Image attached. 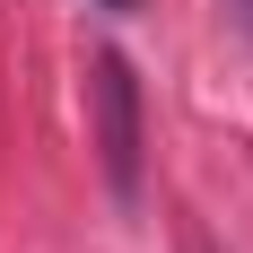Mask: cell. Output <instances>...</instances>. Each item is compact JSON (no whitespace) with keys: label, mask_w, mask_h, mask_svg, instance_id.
I'll return each mask as SVG.
<instances>
[{"label":"cell","mask_w":253,"mask_h":253,"mask_svg":"<svg viewBox=\"0 0 253 253\" xmlns=\"http://www.w3.org/2000/svg\"><path fill=\"white\" fill-rule=\"evenodd\" d=\"M218 9H227V18H236V26L253 35V0H218Z\"/></svg>","instance_id":"7a4b0ae2"},{"label":"cell","mask_w":253,"mask_h":253,"mask_svg":"<svg viewBox=\"0 0 253 253\" xmlns=\"http://www.w3.org/2000/svg\"><path fill=\"white\" fill-rule=\"evenodd\" d=\"M105 9H131V0H105Z\"/></svg>","instance_id":"3957f363"},{"label":"cell","mask_w":253,"mask_h":253,"mask_svg":"<svg viewBox=\"0 0 253 253\" xmlns=\"http://www.w3.org/2000/svg\"><path fill=\"white\" fill-rule=\"evenodd\" d=\"M87 131H96V157H105V183L114 201H140V79L114 44L87 52Z\"/></svg>","instance_id":"6da1fadb"}]
</instances>
